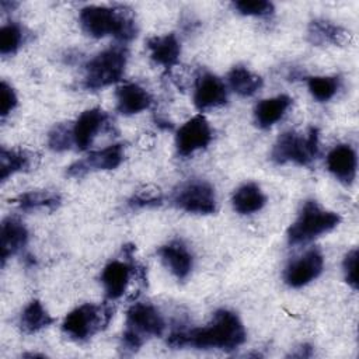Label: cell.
<instances>
[{
  "label": "cell",
  "instance_id": "6da1fadb",
  "mask_svg": "<svg viewBox=\"0 0 359 359\" xmlns=\"http://www.w3.org/2000/svg\"><path fill=\"white\" fill-rule=\"evenodd\" d=\"M247 332L240 317L226 309L217 310L212 320L199 328L175 330L167 344L171 348L194 346L198 349L234 351L245 342Z\"/></svg>",
  "mask_w": 359,
  "mask_h": 359
},
{
  "label": "cell",
  "instance_id": "7a4b0ae2",
  "mask_svg": "<svg viewBox=\"0 0 359 359\" xmlns=\"http://www.w3.org/2000/svg\"><path fill=\"white\" fill-rule=\"evenodd\" d=\"M79 21L81 29L93 38L112 35L121 42H128L137 34L133 13L126 7L87 6L81 8Z\"/></svg>",
  "mask_w": 359,
  "mask_h": 359
},
{
  "label": "cell",
  "instance_id": "3957f363",
  "mask_svg": "<svg viewBox=\"0 0 359 359\" xmlns=\"http://www.w3.org/2000/svg\"><path fill=\"white\" fill-rule=\"evenodd\" d=\"M125 331L122 334V349L133 353L151 337L164 332L165 323L160 311L150 303H135L126 311Z\"/></svg>",
  "mask_w": 359,
  "mask_h": 359
},
{
  "label": "cell",
  "instance_id": "277c9868",
  "mask_svg": "<svg viewBox=\"0 0 359 359\" xmlns=\"http://www.w3.org/2000/svg\"><path fill=\"white\" fill-rule=\"evenodd\" d=\"M339 223L341 216L338 213L323 209L316 201H306L297 219L287 229V243L290 245L306 244L332 231Z\"/></svg>",
  "mask_w": 359,
  "mask_h": 359
},
{
  "label": "cell",
  "instance_id": "5b68a950",
  "mask_svg": "<svg viewBox=\"0 0 359 359\" xmlns=\"http://www.w3.org/2000/svg\"><path fill=\"white\" fill-rule=\"evenodd\" d=\"M318 154V129L310 126L306 133L294 130L283 132L275 142L271 160L276 164L294 163L297 165H310Z\"/></svg>",
  "mask_w": 359,
  "mask_h": 359
},
{
  "label": "cell",
  "instance_id": "8992f818",
  "mask_svg": "<svg viewBox=\"0 0 359 359\" xmlns=\"http://www.w3.org/2000/svg\"><path fill=\"white\" fill-rule=\"evenodd\" d=\"M112 316L114 307L111 304L84 303L65 317L62 331L67 338L83 342L104 330L109 324Z\"/></svg>",
  "mask_w": 359,
  "mask_h": 359
},
{
  "label": "cell",
  "instance_id": "52a82bcc",
  "mask_svg": "<svg viewBox=\"0 0 359 359\" xmlns=\"http://www.w3.org/2000/svg\"><path fill=\"white\" fill-rule=\"evenodd\" d=\"M128 62V50L122 45L111 46L86 65L84 87L87 90H101L119 81L125 73Z\"/></svg>",
  "mask_w": 359,
  "mask_h": 359
},
{
  "label": "cell",
  "instance_id": "ba28073f",
  "mask_svg": "<svg viewBox=\"0 0 359 359\" xmlns=\"http://www.w3.org/2000/svg\"><path fill=\"white\" fill-rule=\"evenodd\" d=\"M172 203L184 212L196 215H210L217 208L215 188L203 180H189L181 184L172 194Z\"/></svg>",
  "mask_w": 359,
  "mask_h": 359
},
{
  "label": "cell",
  "instance_id": "9c48e42d",
  "mask_svg": "<svg viewBox=\"0 0 359 359\" xmlns=\"http://www.w3.org/2000/svg\"><path fill=\"white\" fill-rule=\"evenodd\" d=\"M132 273L139 280L146 282V269L136 262L114 259L104 266L101 273V282L108 300L114 302L123 296Z\"/></svg>",
  "mask_w": 359,
  "mask_h": 359
},
{
  "label": "cell",
  "instance_id": "30bf717a",
  "mask_svg": "<svg viewBox=\"0 0 359 359\" xmlns=\"http://www.w3.org/2000/svg\"><path fill=\"white\" fill-rule=\"evenodd\" d=\"M213 139L212 128L208 119L199 114L188 119L175 135V149L182 157L194 154L196 150L205 149Z\"/></svg>",
  "mask_w": 359,
  "mask_h": 359
},
{
  "label": "cell",
  "instance_id": "8fae6325",
  "mask_svg": "<svg viewBox=\"0 0 359 359\" xmlns=\"http://www.w3.org/2000/svg\"><path fill=\"white\" fill-rule=\"evenodd\" d=\"M123 160V144L115 143L107 146L105 149L91 151L87 157L74 161L66 170V174L73 178L84 177L91 171L100 170H114Z\"/></svg>",
  "mask_w": 359,
  "mask_h": 359
},
{
  "label": "cell",
  "instance_id": "7c38bea8",
  "mask_svg": "<svg viewBox=\"0 0 359 359\" xmlns=\"http://www.w3.org/2000/svg\"><path fill=\"white\" fill-rule=\"evenodd\" d=\"M324 268V257L320 250L311 248L297 259L292 261L283 273L285 283L290 287H303L317 279Z\"/></svg>",
  "mask_w": 359,
  "mask_h": 359
},
{
  "label": "cell",
  "instance_id": "4fadbf2b",
  "mask_svg": "<svg viewBox=\"0 0 359 359\" xmlns=\"http://www.w3.org/2000/svg\"><path fill=\"white\" fill-rule=\"evenodd\" d=\"M227 102V88L226 84L217 76L205 72L195 83L194 104L199 111H206L210 108L222 107Z\"/></svg>",
  "mask_w": 359,
  "mask_h": 359
},
{
  "label": "cell",
  "instance_id": "5bb4252c",
  "mask_svg": "<svg viewBox=\"0 0 359 359\" xmlns=\"http://www.w3.org/2000/svg\"><path fill=\"white\" fill-rule=\"evenodd\" d=\"M108 115L101 108H90L80 114L76 122L72 125L73 143L79 150H87L97 133L107 123Z\"/></svg>",
  "mask_w": 359,
  "mask_h": 359
},
{
  "label": "cell",
  "instance_id": "9a60e30c",
  "mask_svg": "<svg viewBox=\"0 0 359 359\" xmlns=\"http://www.w3.org/2000/svg\"><path fill=\"white\" fill-rule=\"evenodd\" d=\"M158 255L163 264L178 280H185L189 276L194 266V257L182 241L172 240L161 245Z\"/></svg>",
  "mask_w": 359,
  "mask_h": 359
},
{
  "label": "cell",
  "instance_id": "2e32d148",
  "mask_svg": "<svg viewBox=\"0 0 359 359\" xmlns=\"http://www.w3.org/2000/svg\"><path fill=\"white\" fill-rule=\"evenodd\" d=\"M328 171L342 184L351 185L356 178V151L349 144H338L327 154Z\"/></svg>",
  "mask_w": 359,
  "mask_h": 359
},
{
  "label": "cell",
  "instance_id": "e0dca14e",
  "mask_svg": "<svg viewBox=\"0 0 359 359\" xmlns=\"http://www.w3.org/2000/svg\"><path fill=\"white\" fill-rule=\"evenodd\" d=\"M28 241V230L22 222L15 217H6L1 222L0 229V251H1V266L6 261L20 252Z\"/></svg>",
  "mask_w": 359,
  "mask_h": 359
},
{
  "label": "cell",
  "instance_id": "ac0fdd59",
  "mask_svg": "<svg viewBox=\"0 0 359 359\" xmlns=\"http://www.w3.org/2000/svg\"><path fill=\"white\" fill-rule=\"evenodd\" d=\"M116 109L122 115H135L151 105V95L136 83H125L115 91Z\"/></svg>",
  "mask_w": 359,
  "mask_h": 359
},
{
  "label": "cell",
  "instance_id": "d6986e66",
  "mask_svg": "<svg viewBox=\"0 0 359 359\" xmlns=\"http://www.w3.org/2000/svg\"><path fill=\"white\" fill-rule=\"evenodd\" d=\"M147 49L154 63L171 69L178 63L181 55V45L175 34H165L151 36L147 39Z\"/></svg>",
  "mask_w": 359,
  "mask_h": 359
},
{
  "label": "cell",
  "instance_id": "ffe728a7",
  "mask_svg": "<svg viewBox=\"0 0 359 359\" xmlns=\"http://www.w3.org/2000/svg\"><path fill=\"white\" fill-rule=\"evenodd\" d=\"M292 101L293 100L286 94L259 101L254 108V119L257 126L261 129H268L275 125L286 114L292 105Z\"/></svg>",
  "mask_w": 359,
  "mask_h": 359
},
{
  "label": "cell",
  "instance_id": "44dd1931",
  "mask_svg": "<svg viewBox=\"0 0 359 359\" xmlns=\"http://www.w3.org/2000/svg\"><path fill=\"white\" fill-rule=\"evenodd\" d=\"M307 36H309V41L317 46L325 45V43L342 45L346 42V39L349 41L351 34L345 28L328 20L316 18L309 24Z\"/></svg>",
  "mask_w": 359,
  "mask_h": 359
},
{
  "label": "cell",
  "instance_id": "7402d4cb",
  "mask_svg": "<svg viewBox=\"0 0 359 359\" xmlns=\"http://www.w3.org/2000/svg\"><path fill=\"white\" fill-rule=\"evenodd\" d=\"M266 203V196L255 182H247L238 187L231 196V206L240 215L259 212Z\"/></svg>",
  "mask_w": 359,
  "mask_h": 359
},
{
  "label": "cell",
  "instance_id": "603a6c76",
  "mask_svg": "<svg viewBox=\"0 0 359 359\" xmlns=\"http://www.w3.org/2000/svg\"><path fill=\"white\" fill-rule=\"evenodd\" d=\"M13 203L17 205L21 210L45 209L53 212L60 206L62 198L57 192L53 191H28L15 196L13 199Z\"/></svg>",
  "mask_w": 359,
  "mask_h": 359
},
{
  "label": "cell",
  "instance_id": "cb8c5ba5",
  "mask_svg": "<svg viewBox=\"0 0 359 359\" xmlns=\"http://www.w3.org/2000/svg\"><path fill=\"white\" fill-rule=\"evenodd\" d=\"M53 321L55 318L43 304L38 299H34L24 307L20 316V328L25 334H35L53 324Z\"/></svg>",
  "mask_w": 359,
  "mask_h": 359
},
{
  "label": "cell",
  "instance_id": "d4e9b609",
  "mask_svg": "<svg viewBox=\"0 0 359 359\" xmlns=\"http://www.w3.org/2000/svg\"><path fill=\"white\" fill-rule=\"evenodd\" d=\"M231 90L241 97H251L262 87V77L244 66H234L227 74Z\"/></svg>",
  "mask_w": 359,
  "mask_h": 359
},
{
  "label": "cell",
  "instance_id": "484cf974",
  "mask_svg": "<svg viewBox=\"0 0 359 359\" xmlns=\"http://www.w3.org/2000/svg\"><path fill=\"white\" fill-rule=\"evenodd\" d=\"M32 165V154L25 150H8L1 147L0 151V178L6 181L10 175L25 171Z\"/></svg>",
  "mask_w": 359,
  "mask_h": 359
},
{
  "label": "cell",
  "instance_id": "4316f807",
  "mask_svg": "<svg viewBox=\"0 0 359 359\" xmlns=\"http://www.w3.org/2000/svg\"><path fill=\"white\" fill-rule=\"evenodd\" d=\"M307 87L314 100L320 102H325L337 94L339 88V77H335V76L309 77Z\"/></svg>",
  "mask_w": 359,
  "mask_h": 359
},
{
  "label": "cell",
  "instance_id": "83f0119b",
  "mask_svg": "<svg viewBox=\"0 0 359 359\" xmlns=\"http://www.w3.org/2000/svg\"><path fill=\"white\" fill-rule=\"evenodd\" d=\"M24 34L18 24L10 22L1 27L0 29V53L3 56L15 53L22 45Z\"/></svg>",
  "mask_w": 359,
  "mask_h": 359
},
{
  "label": "cell",
  "instance_id": "f1b7e54d",
  "mask_svg": "<svg viewBox=\"0 0 359 359\" xmlns=\"http://www.w3.org/2000/svg\"><path fill=\"white\" fill-rule=\"evenodd\" d=\"M48 144L55 151H65L70 149V146L74 144L72 126L69 123H59L53 126V129L49 132V136H48Z\"/></svg>",
  "mask_w": 359,
  "mask_h": 359
},
{
  "label": "cell",
  "instance_id": "f546056e",
  "mask_svg": "<svg viewBox=\"0 0 359 359\" xmlns=\"http://www.w3.org/2000/svg\"><path fill=\"white\" fill-rule=\"evenodd\" d=\"M233 6L243 15L264 17L273 13V4L266 0H240Z\"/></svg>",
  "mask_w": 359,
  "mask_h": 359
},
{
  "label": "cell",
  "instance_id": "4dcf8cb0",
  "mask_svg": "<svg viewBox=\"0 0 359 359\" xmlns=\"http://www.w3.org/2000/svg\"><path fill=\"white\" fill-rule=\"evenodd\" d=\"M358 258H359L358 248H352L345 254L344 261H342V271H344L345 282L353 290H358V285H359V282H358Z\"/></svg>",
  "mask_w": 359,
  "mask_h": 359
},
{
  "label": "cell",
  "instance_id": "1f68e13d",
  "mask_svg": "<svg viewBox=\"0 0 359 359\" xmlns=\"http://www.w3.org/2000/svg\"><path fill=\"white\" fill-rule=\"evenodd\" d=\"M161 201H163V196L158 189L146 188V189H140L136 194H133V196L129 199L128 205L130 208H147V206L160 205Z\"/></svg>",
  "mask_w": 359,
  "mask_h": 359
},
{
  "label": "cell",
  "instance_id": "d6a6232c",
  "mask_svg": "<svg viewBox=\"0 0 359 359\" xmlns=\"http://www.w3.org/2000/svg\"><path fill=\"white\" fill-rule=\"evenodd\" d=\"M0 93H1V101H0V115L1 118H6L18 104V98L15 91L10 84H7L4 80L1 81L0 86Z\"/></svg>",
  "mask_w": 359,
  "mask_h": 359
},
{
  "label": "cell",
  "instance_id": "836d02e7",
  "mask_svg": "<svg viewBox=\"0 0 359 359\" xmlns=\"http://www.w3.org/2000/svg\"><path fill=\"white\" fill-rule=\"evenodd\" d=\"M296 349H297V351L293 352V353H290L289 356H292V358H309V356L313 355V348H311L310 345H307V344L300 345V346L296 348Z\"/></svg>",
  "mask_w": 359,
  "mask_h": 359
},
{
  "label": "cell",
  "instance_id": "e575fe53",
  "mask_svg": "<svg viewBox=\"0 0 359 359\" xmlns=\"http://www.w3.org/2000/svg\"><path fill=\"white\" fill-rule=\"evenodd\" d=\"M25 358H36V356H41V358H45V355L42 353H24Z\"/></svg>",
  "mask_w": 359,
  "mask_h": 359
}]
</instances>
